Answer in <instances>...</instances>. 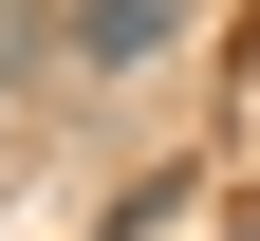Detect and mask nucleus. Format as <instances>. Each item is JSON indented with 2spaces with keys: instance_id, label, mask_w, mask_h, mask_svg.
Here are the masks:
<instances>
[{
  "instance_id": "obj_1",
  "label": "nucleus",
  "mask_w": 260,
  "mask_h": 241,
  "mask_svg": "<svg viewBox=\"0 0 260 241\" xmlns=\"http://www.w3.org/2000/svg\"><path fill=\"white\" fill-rule=\"evenodd\" d=\"M168 38H186V0H56V56L75 75H149Z\"/></svg>"
},
{
  "instance_id": "obj_2",
  "label": "nucleus",
  "mask_w": 260,
  "mask_h": 241,
  "mask_svg": "<svg viewBox=\"0 0 260 241\" xmlns=\"http://www.w3.org/2000/svg\"><path fill=\"white\" fill-rule=\"evenodd\" d=\"M0 19H19V0H0Z\"/></svg>"
}]
</instances>
